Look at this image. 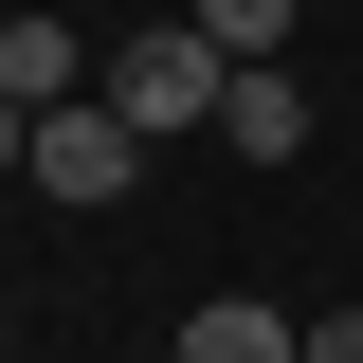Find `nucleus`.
<instances>
[{
	"label": "nucleus",
	"mask_w": 363,
	"mask_h": 363,
	"mask_svg": "<svg viewBox=\"0 0 363 363\" xmlns=\"http://www.w3.org/2000/svg\"><path fill=\"white\" fill-rule=\"evenodd\" d=\"M309 363H363V309H309Z\"/></svg>",
	"instance_id": "obj_6"
},
{
	"label": "nucleus",
	"mask_w": 363,
	"mask_h": 363,
	"mask_svg": "<svg viewBox=\"0 0 363 363\" xmlns=\"http://www.w3.org/2000/svg\"><path fill=\"white\" fill-rule=\"evenodd\" d=\"M218 145H236V164H291V145H309V73H272V55H255L236 109H218Z\"/></svg>",
	"instance_id": "obj_3"
},
{
	"label": "nucleus",
	"mask_w": 363,
	"mask_h": 363,
	"mask_svg": "<svg viewBox=\"0 0 363 363\" xmlns=\"http://www.w3.org/2000/svg\"><path fill=\"white\" fill-rule=\"evenodd\" d=\"M182 363H309V327L255 309V291H218V309H182Z\"/></svg>",
	"instance_id": "obj_4"
},
{
	"label": "nucleus",
	"mask_w": 363,
	"mask_h": 363,
	"mask_svg": "<svg viewBox=\"0 0 363 363\" xmlns=\"http://www.w3.org/2000/svg\"><path fill=\"white\" fill-rule=\"evenodd\" d=\"M18 182H37V200H128V182H145V128L109 109V91H73V109H37V164H18Z\"/></svg>",
	"instance_id": "obj_2"
},
{
	"label": "nucleus",
	"mask_w": 363,
	"mask_h": 363,
	"mask_svg": "<svg viewBox=\"0 0 363 363\" xmlns=\"http://www.w3.org/2000/svg\"><path fill=\"white\" fill-rule=\"evenodd\" d=\"M109 109H128L145 145H164V128H218V109H236V55L200 37V18H145V37H109Z\"/></svg>",
	"instance_id": "obj_1"
},
{
	"label": "nucleus",
	"mask_w": 363,
	"mask_h": 363,
	"mask_svg": "<svg viewBox=\"0 0 363 363\" xmlns=\"http://www.w3.org/2000/svg\"><path fill=\"white\" fill-rule=\"evenodd\" d=\"M182 18H200V37H218V55H236V73H255V55H272V37H291V0H182Z\"/></svg>",
	"instance_id": "obj_5"
},
{
	"label": "nucleus",
	"mask_w": 363,
	"mask_h": 363,
	"mask_svg": "<svg viewBox=\"0 0 363 363\" xmlns=\"http://www.w3.org/2000/svg\"><path fill=\"white\" fill-rule=\"evenodd\" d=\"M18 164H37V109H18V91H0V182H18Z\"/></svg>",
	"instance_id": "obj_7"
}]
</instances>
